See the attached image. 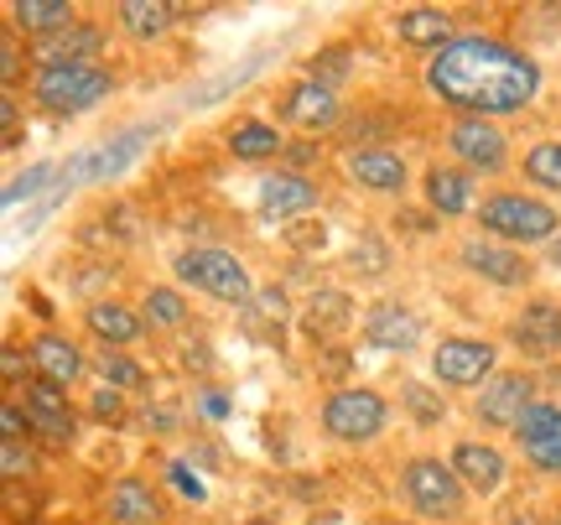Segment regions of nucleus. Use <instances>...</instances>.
<instances>
[{"mask_svg": "<svg viewBox=\"0 0 561 525\" xmlns=\"http://www.w3.org/2000/svg\"><path fill=\"white\" fill-rule=\"evenodd\" d=\"M426 94L453 110V121H510L541 100V62L525 47L489 32H468L421 68Z\"/></svg>", "mask_w": 561, "mask_h": 525, "instance_id": "nucleus-1", "label": "nucleus"}, {"mask_svg": "<svg viewBox=\"0 0 561 525\" xmlns=\"http://www.w3.org/2000/svg\"><path fill=\"white\" fill-rule=\"evenodd\" d=\"M479 235L500 244H515V250H536V244H551L561 240V208L541 193H525V187H494V193H483L479 214Z\"/></svg>", "mask_w": 561, "mask_h": 525, "instance_id": "nucleus-2", "label": "nucleus"}, {"mask_svg": "<svg viewBox=\"0 0 561 525\" xmlns=\"http://www.w3.org/2000/svg\"><path fill=\"white\" fill-rule=\"evenodd\" d=\"M26 89H32L37 110L58 115V121H73V115H89L94 104L115 94V73L104 62H42Z\"/></svg>", "mask_w": 561, "mask_h": 525, "instance_id": "nucleus-3", "label": "nucleus"}, {"mask_svg": "<svg viewBox=\"0 0 561 525\" xmlns=\"http://www.w3.org/2000/svg\"><path fill=\"white\" fill-rule=\"evenodd\" d=\"M396 489H401L405 510L421 515V521H432V525L462 521V510L473 500L442 453H416V458H405L401 473H396Z\"/></svg>", "mask_w": 561, "mask_h": 525, "instance_id": "nucleus-4", "label": "nucleus"}, {"mask_svg": "<svg viewBox=\"0 0 561 525\" xmlns=\"http://www.w3.org/2000/svg\"><path fill=\"white\" fill-rule=\"evenodd\" d=\"M172 276L224 307H255V297H261L250 265H244L234 250H219V244H187V250H178Z\"/></svg>", "mask_w": 561, "mask_h": 525, "instance_id": "nucleus-5", "label": "nucleus"}, {"mask_svg": "<svg viewBox=\"0 0 561 525\" xmlns=\"http://www.w3.org/2000/svg\"><path fill=\"white\" fill-rule=\"evenodd\" d=\"M318 426L328 443L369 447L375 437H385V426H390V401H385V390H375V385H339V390L322 396Z\"/></svg>", "mask_w": 561, "mask_h": 525, "instance_id": "nucleus-6", "label": "nucleus"}, {"mask_svg": "<svg viewBox=\"0 0 561 525\" xmlns=\"http://www.w3.org/2000/svg\"><path fill=\"white\" fill-rule=\"evenodd\" d=\"M426 375H432V385H442V390H473V396H479L483 385L500 375V339L442 333L437 344H432Z\"/></svg>", "mask_w": 561, "mask_h": 525, "instance_id": "nucleus-7", "label": "nucleus"}, {"mask_svg": "<svg viewBox=\"0 0 561 525\" xmlns=\"http://www.w3.org/2000/svg\"><path fill=\"white\" fill-rule=\"evenodd\" d=\"M276 125L280 130H297L301 141H318V136H328V130H339L343 115H348V104H343L339 89H328V83L318 79H291L276 89Z\"/></svg>", "mask_w": 561, "mask_h": 525, "instance_id": "nucleus-8", "label": "nucleus"}, {"mask_svg": "<svg viewBox=\"0 0 561 525\" xmlns=\"http://www.w3.org/2000/svg\"><path fill=\"white\" fill-rule=\"evenodd\" d=\"M442 151H447V162L468 167L473 178H504L510 167H520L510 151V130L500 121H447Z\"/></svg>", "mask_w": 561, "mask_h": 525, "instance_id": "nucleus-9", "label": "nucleus"}, {"mask_svg": "<svg viewBox=\"0 0 561 525\" xmlns=\"http://www.w3.org/2000/svg\"><path fill=\"white\" fill-rule=\"evenodd\" d=\"M16 401L26 406V422H32V443L53 447V453H68V447L79 443V406L68 401V390L53 380H32L16 390Z\"/></svg>", "mask_w": 561, "mask_h": 525, "instance_id": "nucleus-10", "label": "nucleus"}, {"mask_svg": "<svg viewBox=\"0 0 561 525\" xmlns=\"http://www.w3.org/2000/svg\"><path fill=\"white\" fill-rule=\"evenodd\" d=\"M458 265L468 276H479L483 286H500V292H530V282H536V261L515 244L489 240V235H462Z\"/></svg>", "mask_w": 561, "mask_h": 525, "instance_id": "nucleus-11", "label": "nucleus"}, {"mask_svg": "<svg viewBox=\"0 0 561 525\" xmlns=\"http://www.w3.org/2000/svg\"><path fill=\"white\" fill-rule=\"evenodd\" d=\"M504 344L530 364H551L561 354V303L557 297H525L504 318Z\"/></svg>", "mask_w": 561, "mask_h": 525, "instance_id": "nucleus-12", "label": "nucleus"}, {"mask_svg": "<svg viewBox=\"0 0 561 525\" xmlns=\"http://www.w3.org/2000/svg\"><path fill=\"white\" fill-rule=\"evenodd\" d=\"M536 401H541V385H536L530 369H500V375L473 396V422H479L483 432H515Z\"/></svg>", "mask_w": 561, "mask_h": 525, "instance_id": "nucleus-13", "label": "nucleus"}, {"mask_svg": "<svg viewBox=\"0 0 561 525\" xmlns=\"http://www.w3.org/2000/svg\"><path fill=\"white\" fill-rule=\"evenodd\" d=\"M339 167L343 178L354 182L359 193H369V198L405 203V193H411V162L396 146H348V151H339Z\"/></svg>", "mask_w": 561, "mask_h": 525, "instance_id": "nucleus-14", "label": "nucleus"}, {"mask_svg": "<svg viewBox=\"0 0 561 525\" xmlns=\"http://www.w3.org/2000/svg\"><path fill=\"white\" fill-rule=\"evenodd\" d=\"M421 203H426V214H437V219H473L479 214V178L458 162H432L421 172Z\"/></svg>", "mask_w": 561, "mask_h": 525, "instance_id": "nucleus-15", "label": "nucleus"}, {"mask_svg": "<svg viewBox=\"0 0 561 525\" xmlns=\"http://www.w3.org/2000/svg\"><path fill=\"white\" fill-rule=\"evenodd\" d=\"M510 443L525 464L546 473V479H561V401H536L525 411V422L510 432Z\"/></svg>", "mask_w": 561, "mask_h": 525, "instance_id": "nucleus-16", "label": "nucleus"}, {"mask_svg": "<svg viewBox=\"0 0 561 525\" xmlns=\"http://www.w3.org/2000/svg\"><path fill=\"white\" fill-rule=\"evenodd\" d=\"M359 339L369 349H385V354H416L421 339H426V323L416 318V307H405L401 297H380V303L364 307Z\"/></svg>", "mask_w": 561, "mask_h": 525, "instance_id": "nucleus-17", "label": "nucleus"}, {"mask_svg": "<svg viewBox=\"0 0 561 525\" xmlns=\"http://www.w3.org/2000/svg\"><path fill=\"white\" fill-rule=\"evenodd\" d=\"M447 464H453V473L462 479V489L473 500H500L504 484H510V458L494 443H483V437H453Z\"/></svg>", "mask_w": 561, "mask_h": 525, "instance_id": "nucleus-18", "label": "nucleus"}, {"mask_svg": "<svg viewBox=\"0 0 561 525\" xmlns=\"http://www.w3.org/2000/svg\"><path fill=\"white\" fill-rule=\"evenodd\" d=\"M318 182L307 178V172H271V178H261V187H255V208H261V219L271 224H297L307 219V214H318Z\"/></svg>", "mask_w": 561, "mask_h": 525, "instance_id": "nucleus-19", "label": "nucleus"}, {"mask_svg": "<svg viewBox=\"0 0 561 525\" xmlns=\"http://www.w3.org/2000/svg\"><path fill=\"white\" fill-rule=\"evenodd\" d=\"M26 354H32V375L62 385V390H73V385L94 369V359L83 354L79 339H68V333H58V328H42V333H32V339H26Z\"/></svg>", "mask_w": 561, "mask_h": 525, "instance_id": "nucleus-20", "label": "nucleus"}, {"mask_svg": "<svg viewBox=\"0 0 561 525\" xmlns=\"http://www.w3.org/2000/svg\"><path fill=\"white\" fill-rule=\"evenodd\" d=\"M104 521L110 525H167V500H161V489L151 479H140V473H125L115 484L104 489Z\"/></svg>", "mask_w": 561, "mask_h": 525, "instance_id": "nucleus-21", "label": "nucleus"}, {"mask_svg": "<svg viewBox=\"0 0 561 525\" xmlns=\"http://www.w3.org/2000/svg\"><path fill=\"white\" fill-rule=\"evenodd\" d=\"M390 32L401 47H421V53L437 58L442 47L458 42V16L442 11V5H401V11H390Z\"/></svg>", "mask_w": 561, "mask_h": 525, "instance_id": "nucleus-22", "label": "nucleus"}, {"mask_svg": "<svg viewBox=\"0 0 561 525\" xmlns=\"http://www.w3.org/2000/svg\"><path fill=\"white\" fill-rule=\"evenodd\" d=\"M83 333L100 349H130V344H140L151 328L140 318V307L121 303V297H100V303L83 307Z\"/></svg>", "mask_w": 561, "mask_h": 525, "instance_id": "nucleus-23", "label": "nucleus"}, {"mask_svg": "<svg viewBox=\"0 0 561 525\" xmlns=\"http://www.w3.org/2000/svg\"><path fill=\"white\" fill-rule=\"evenodd\" d=\"M224 151L244 167H261V162H280L286 157V130L265 115H240V121L224 125Z\"/></svg>", "mask_w": 561, "mask_h": 525, "instance_id": "nucleus-24", "label": "nucleus"}, {"mask_svg": "<svg viewBox=\"0 0 561 525\" xmlns=\"http://www.w3.org/2000/svg\"><path fill=\"white\" fill-rule=\"evenodd\" d=\"M364 312L354 307V297L348 292H339V286H322V292H312L307 297V307L297 312V328L312 339V344H328V339H343L348 328L359 323Z\"/></svg>", "mask_w": 561, "mask_h": 525, "instance_id": "nucleus-25", "label": "nucleus"}, {"mask_svg": "<svg viewBox=\"0 0 561 525\" xmlns=\"http://www.w3.org/2000/svg\"><path fill=\"white\" fill-rule=\"evenodd\" d=\"M5 21H11L16 37L47 42V37H58V32H68V26H79V5L73 0H11Z\"/></svg>", "mask_w": 561, "mask_h": 525, "instance_id": "nucleus-26", "label": "nucleus"}, {"mask_svg": "<svg viewBox=\"0 0 561 525\" xmlns=\"http://www.w3.org/2000/svg\"><path fill=\"white\" fill-rule=\"evenodd\" d=\"M104 47H110V26H94V21H79L58 37L37 42V68L42 62H100Z\"/></svg>", "mask_w": 561, "mask_h": 525, "instance_id": "nucleus-27", "label": "nucleus"}, {"mask_svg": "<svg viewBox=\"0 0 561 525\" xmlns=\"http://www.w3.org/2000/svg\"><path fill=\"white\" fill-rule=\"evenodd\" d=\"M115 26L130 42H161L172 37V26H178V5H167V0H121L115 5Z\"/></svg>", "mask_w": 561, "mask_h": 525, "instance_id": "nucleus-28", "label": "nucleus"}, {"mask_svg": "<svg viewBox=\"0 0 561 525\" xmlns=\"http://www.w3.org/2000/svg\"><path fill=\"white\" fill-rule=\"evenodd\" d=\"M140 318H146V328L151 333H182L187 328V318H193V307H187V297H182V286H146V297H140Z\"/></svg>", "mask_w": 561, "mask_h": 525, "instance_id": "nucleus-29", "label": "nucleus"}, {"mask_svg": "<svg viewBox=\"0 0 561 525\" xmlns=\"http://www.w3.org/2000/svg\"><path fill=\"white\" fill-rule=\"evenodd\" d=\"M520 178L541 193H561V136L551 141H536L520 151Z\"/></svg>", "mask_w": 561, "mask_h": 525, "instance_id": "nucleus-30", "label": "nucleus"}, {"mask_svg": "<svg viewBox=\"0 0 561 525\" xmlns=\"http://www.w3.org/2000/svg\"><path fill=\"white\" fill-rule=\"evenodd\" d=\"M94 375H100V385L130 396V390L146 385V364H140L130 349H100V354H94Z\"/></svg>", "mask_w": 561, "mask_h": 525, "instance_id": "nucleus-31", "label": "nucleus"}, {"mask_svg": "<svg viewBox=\"0 0 561 525\" xmlns=\"http://www.w3.org/2000/svg\"><path fill=\"white\" fill-rule=\"evenodd\" d=\"M58 178H62L58 162H32L26 172H16V178L5 182L0 203H5V208H21V203H32V198H47V193L58 187Z\"/></svg>", "mask_w": 561, "mask_h": 525, "instance_id": "nucleus-32", "label": "nucleus"}, {"mask_svg": "<svg viewBox=\"0 0 561 525\" xmlns=\"http://www.w3.org/2000/svg\"><path fill=\"white\" fill-rule=\"evenodd\" d=\"M348 73H354V53H348L343 42H333V47H318V53L307 58V79L328 83V89H339Z\"/></svg>", "mask_w": 561, "mask_h": 525, "instance_id": "nucleus-33", "label": "nucleus"}, {"mask_svg": "<svg viewBox=\"0 0 561 525\" xmlns=\"http://www.w3.org/2000/svg\"><path fill=\"white\" fill-rule=\"evenodd\" d=\"M401 406L416 416L421 426H442V422H447V401H442L432 385H421V380H401Z\"/></svg>", "mask_w": 561, "mask_h": 525, "instance_id": "nucleus-34", "label": "nucleus"}, {"mask_svg": "<svg viewBox=\"0 0 561 525\" xmlns=\"http://www.w3.org/2000/svg\"><path fill=\"white\" fill-rule=\"evenodd\" d=\"M161 479H167V489L178 494V500H187V505H208V484H203V473L187 458H172V464L161 468Z\"/></svg>", "mask_w": 561, "mask_h": 525, "instance_id": "nucleus-35", "label": "nucleus"}, {"mask_svg": "<svg viewBox=\"0 0 561 525\" xmlns=\"http://www.w3.org/2000/svg\"><path fill=\"white\" fill-rule=\"evenodd\" d=\"M348 261H354V271H359L364 282H375V276L390 271V244H385L380 235H359L354 250H348Z\"/></svg>", "mask_w": 561, "mask_h": 525, "instance_id": "nucleus-36", "label": "nucleus"}, {"mask_svg": "<svg viewBox=\"0 0 561 525\" xmlns=\"http://www.w3.org/2000/svg\"><path fill=\"white\" fill-rule=\"evenodd\" d=\"M83 416L100 426H121L125 422V390H110V385H100L89 401H83Z\"/></svg>", "mask_w": 561, "mask_h": 525, "instance_id": "nucleus-37", "label": "nucleus"}, {"mask_svg": "<svg viewBox=\"0 0 561 525\" xmlns=\"http://www.w3.org/2000/svg\"><path fill=\"white\" fill-rule=\"evenodd\" d=\"M0 473H5V484L32 479V473H37V453H32V443H0Z\"/></svg>", "mask_w": 561, "mask_h": 525, "instance_id": "nucleus-38", "label": "nucleus"}, {"mask_svg": "<svg viewBox=\"0 0 561 525\" xmlns=\"http://www.w3.org/2000/svg\"><path fill=\"white\" fill-rule=\"evenodd\" d=\"M286 244H291V250H301V255H322V250H328V224H286Z\"/></svg>", "mask_w": 561, "mask_h": 525, "instance_id": "nucleus-39", "label": "nucleus"}, {"mask_svg": "<svg viewBox=\"0 0 561 525\" xmlns=\"http://www.w3.org/2000/svg\"><path fill=\"white\" fill-rule=\"evenodd\" d=\"M0 443H32V422H26V406L16 396L0 401Z\"/></svg>", "mask_w": 561, "mask_h": 525, "instance_id": "nucleus-40", "label": "nucleus"}, {"mask_svg": "<svg viewBox=\"0 0 561 525\" xmlns=\"http://www.w3.org/2000/svg\"><path fill=\"white\" fill-rule=\"evenodd\" d=\"M0 375H5V385H11V396H16L21 385L32 380V354L21 344H5L0 349Z\"/></svg>", "mask_w": 561, "mask_h": 525, "instance_id": "nucleus-41", "label": "nucleus"}, {"mask_svg": "<svg viewBox=\"0 0 561 525\" xmlns=\"http://www.w3.org/2000/svg\"><path fill=\"white\" fill-rule=\"evenodd\" d=\"M21 68H26V58H21V42H16V32L5 26V37H0V79H5V94H16Z\"/></svg>", "mask_w": 561, "mask_h": 525, "instance_id": "nucleus-42", "label": "nucleus"}, {"mask_svg": "<svg viewBox=\"0 0 561 525\" xmlns=\"http://www.w3.org/2000/svg\"><path fill=\"white\" fill-rule=\"evenodd\" d=\"M286 172H301V167H312V162H322V146L318 141H286Z\"/></svg>", "mask_w": 561, "mask_h": 525, "instance_id": "nucleus-43", "label": "nucleus"}, {"mask_svg": "<svg viewBox=\"0 0 561 525\" xmlns=\"http://www.w3.org/2000/svg\"><path fill=\"white\" fill-rule=\"evenodd\" d=\"M255 307H261L265 318H271V323H286V318H291V307H286V292H276V286H261V297H255Z\"/></svg>", "mask_w": 561, "mask_h": 525, "instance_id": "nucleus-44", "label": "nucleus"}, {"mask_svg": "<svg viewBox=\"0 0 561 525\" xmlns=\"http://www.w3.org/2000/svg\"><path fill=\"white\" fill-rule=\"evenodd\" d=\"M198 416L224 422V416H229V396H224V390H198Z\"/></svg>", "mask_w": 561, "mask_h": 525, "instance_id": "nucleus-45", "label": "nucleus"}, {"mask_svg": "<svg viewBox=\"0 0 561 525\" xmlns=\"http://www.w3.org/2000/svg\"><path fill=\"white\" fill-rule=\"evenodd\" d=\"M504 525H561V521H546V515H536V510H510Z\"/></svg>", "mask_w": 561, "mask_h": 525, "instance_id": "nucleus-46", "label": "nucleus"}, {"mask_svg": "<svg viewBox=\"0 0 561 525\" xmlns=\"http://www.w3.org/2000/svg\"><path fill=\"white\" fill-rule=\"evenodd\" d=\"M546 265H557V271H561V240L546 244Z\"/></svg>", "mask_w": 561, "mask_h": 525, "instance_id": "nucleus-47", "label": "nucleus"}, {"mask_svg": "<svg viewBox=\"0 0 561 525\" xmlns=\"http://www.w3.org/2000/svg\"><path fill=\"white\" fill-rule=\"evenodd\" d=\"M369 525H405V521H396V515H375Z\"/></svg>", "mask_w": 561, "mask_h": 525, "instance_id": "nucleus-48", "label": "nucleus"}, {"mask_svg": "<svg viewBox=\"0 0 561 525\" xmlns=\"http://www.w3.org/2000/svg\"><path fill=\"white\" fill-rule=\"evenodd\" d=\"M244 525H276V521H265V515H255V521H244Z\"/></svg>", "mask_w": 561, "mask_h": 525, "instance_id": "nucleus-49", "label": "nucleus"}]
</instances>
